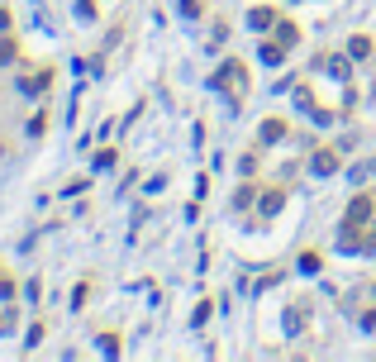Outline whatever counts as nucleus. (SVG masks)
<instances>
[{
	"instance_id": "nucleus-11",
	"label": "nucleus",
	"mask_w": 376,
	"mask_h": 362,
	"mask_svg": "<svg viewBox=\"0 0 376 362\" xmlns=\"http://www.w3.org/2000/svg\"><path fill=\"white\" fill-rule=\"evenodd\" d=\"M329 77H343L348 82V58H329Z\"/></svg>"
},
{
	"instance_id": "nucleus-4",
	"label": "nucleus",
	"mask_w": 376,
	"mask_h": 362,
	"mask_svg": "<svg viewBox=\"0 0 376 362\" xmlns=\"http://www.w3.org/2000/svg\"><path fill=\"white\" fill-rule=\"evenodd\" d=\"M248 24H253L258 34H267V29L277 24V10H267V5H258V10H248Z\"/></svg>"
},
{
	"instance_id": "nucleus-3",
	"label": "nucleus",
	"mask_w": 376,
	"mask_h": 362,
	"mask_svg": "<svg viewBox=\"0 0 376 362\" xmlns=\"http://www.w3.org/2000/svg\"><path fill=\"white\" fill-rule=\"evenodd\" d=\"M48 86H53V72H48V67H38V72L19 77V90H24V95H43Z\"/></svg>"
},
{
	"instance_id": "nucleus-12",
	"label": "nucleus",
	"mask_w": 376,
	"mask_h": 362,
	"mask_svg": "<svg viewBox=\"0 0 376 362\" xmlns=\"http://www.w3.org/2000/svg\"><path fill=\"white\" fill-rule=\"evenodd\" d=\"M300 272L314 276V272H319V253H300Z\"/></svg>"
},
{
	"instance_id": "nucleus-1",
	"label": "nucleus",
	"mask_w": 376,
	"mask_h": 362,
	"mask_svg": "<svg viewBox=\"0 0 376 362\" xmlns=\"http://www.w3.org/2000/svg\"><path fill=\"white\" fill-rule=\"evenodd\" d=\"M372 210H376L372 195H358V200L343 210V229H338V234H362V229H367V219H372Z\"/></svg>"
},
{
	"instance_id": "nucleus-8",
	"label": "nucleus",
	"mask_w": 376,
	"mask_h": 362,
	"mask_svg": "<svg viewBox=\"0 0 376 362\" xmlns=\"http://www.w3.org/2000/svg\"><path fill=\"white\" fill-rule=\"evenodd\" d=\"M348 53H353V58H367V53H372V38H367V34H358V38L348 43Z\"/></svg>"
},
{
	"instance_id": "nucleus-2",
	"label": "nucleus",
	"mask_w": 376,
	"mask_h": 362,
	"mask_svg": "<svg viewBox=\"0 0 376 362\" xmlns=\"http://www.w3.org/2000/svg\"><path fill=\"white\" fill-rule=\"evenodd\" d=\"M338 162H343V158H338V148H319V153H314V162H310V172H314V177H334V172H338Z\"/></svg>"
},
{
	"instance_id": "nucleus-10",
	"label": "nucleus",
	"mask_w": 376,
	"mask_h": 362,
	"mask_svg": "<svg viewBox=\"0 0 376 362\" xmlns=\"http://www.w3.org/2000/svg\"><path fill=\"white\" fill-rule=\"evenodd\" d=\"M277 38H281L286 48H290V43H295V24H290V19H281V24H277Z\"/></svg>"
},
{
	"instance_id": "nucleus-14",
	"label": "nucleus",
	"mask_w": 376,
	"mask_h": 362,
	"mask_svg": "<svg viewBox=\"0 0 376 362\" xmlns=\"http://www.w3.org/2000/svg\"><path fill=\"white\" fill-rule=\"evenodd\" d=\"M77 14H82V19H91V14H95V5H91V0H77Z\"/></svg>"
},
{
	"instance_id": "nucleus-9",
	"label": "nucleus",
	"mask_w": 376,
	"mask_h": 362,
	"mask_svg": "<svg viewBox=\"0 0 376 362\" xmlns=\"http://www.w3.org/2000/svg\"><path fill=\"white\" fill-rule=\"evenodd\" d=\"M14 53H19V43L5 34V38H0V62H14Z\"/></svg>"
},
{
	"instance_id": "nucleus-13",
	"label": "nucleus",
	"mask_w": 376,
	"mask_h": 362,
	"mask_svg": "<svg viewBox=\"0 0 376 362\" xmlns=\"http://www.w3.org/2000/svg\"><path fill=\"white\" fill-rule=\"evenodd\" d=\"M43 129H48V114H43V110H38V114H34V119H29V134H34V138H38V134H43Z\"/></svg>"
},
{
	"instance_id": "nucleus-7",
	"label": "nucleus",
	"mask_w": 376,
	"mask_h": 362,
	"mask_svg": "<svg viewBox=\"0 0 376 362\" xmlns=\"http://www.w3.org/2000/svg\"><path fill=\"white\" fill-rule=\"evenodd\" d=\"M258 138H262V143H277V138H286V119H267V124L258 129Z\"/></svg>"
},
{
	"instance_id": "nucleus-6",
	"label": "nucleus",
	"mask_w": 376,
	"mask_h": 362,
	"mask_svg": "<svg viewBox=\"0 0 376 362\" xmlns=\"http://www.w3.org/2000/svg\"><path fill=\"white\" fill-rule=\"evenodd\" d=\"M281 200H286V191H281V186H272V191H262L258 210H262V215H277V210H281Z\"/></svg>"
},
{
	"instance_id": "nucleus-5",
	"label": "nucleus",
	"mask_w": 376,
	"mask_h": 362,
	"mask_svg": "<svg viewBox=\"0 0 376 362\" xmlns=\"http://www.w3.org/2000/svg\"><path fill=\"white\" fill-rule=\"evenodd\" d=\"M258 53H262V62H267V67H277V62L286 58V43H281V38H262V48H258Z\"/></svg>"
}]
</instances>
